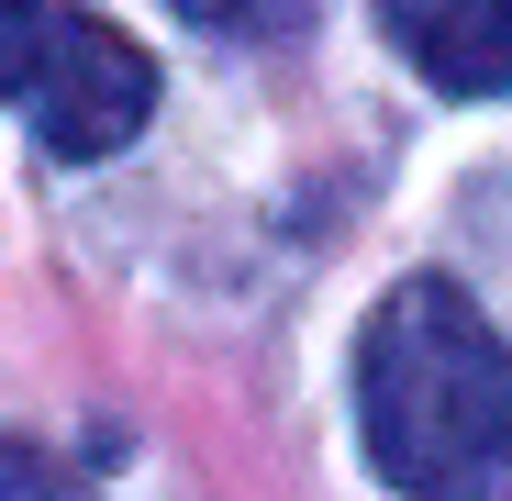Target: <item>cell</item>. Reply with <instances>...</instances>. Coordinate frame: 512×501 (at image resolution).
Returning <instances> with one entry per match:
<instances>
[{"label": "cell", "instance_id": "obj_1", "mask_svg": "<svg viewBox=\"0 0 512 501\" xmlns=\"http://www.w3.org/2000/svg\"><path fill=\"white\" fill-rule=\"evenodd\" d=\"M357 424L412 501H512V346L457 279H401L357 334Z\"/></svg>", "mask_w": 512, "mask_h": 501}, {"label": "cell", "instance_id": "obj_2", "mask_svg": "<svg viewBox=\"0 0 512 501\" xmlns=\"http://www.w3.org/2000/svg\"><path fill=\"white\" fill-rule=\"evenodd\" d=\"M0 101L45 134V156H112L156 112V67L78 0H0Z\"/></svg>", "mask_w": 512, "mask_h": 501}, {"label": "cell", "instance_id": "obj_3", "mask_svg": "<svg viewBox=\"0 0 512 501\" xmlns=\"http://www.w3.org/2000/svg\"><path fill=\"white\" fill-rule=\"evenodd\" d=\"M390 45L457 101L512 90V0H379Z\"/></svg>", "mask_w": 512, "mask_h": 501}, {"label": "cell", "instance_id": "obj_4", "mask_svg": "<svg viewBox=\"0 0 512 501\" xmlns=\"http://www.w3.org/2000/svg\"><path fill=\"white\" fill-rule=\"evenodd\" d=\"M167 12L201 23V34H234V45H279V34L312 23V0H167Z\"/></svg>", "mask_w": 512, "mask_h": 501}, {"label": "cell", "instance_id": "obj_5", "mask_svg": "<svg viewBox=\"0 0 512 501\" xmlns=\"http://www.w3.org/2000/svg\"><path fill=\"white\" fill-rule=\"evenodd\" d=\"M0 501H90V479L56 468V457L23 446V435H0Z\"/></svg>", "mask_w": 512, "mask_h": 501}]
</instances>
